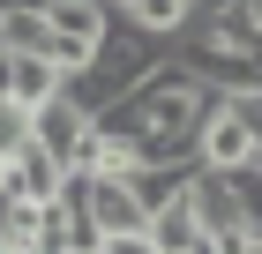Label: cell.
Returning <instances> with one entry per match:
<instances>
[{
	"instance_id": "2",
	"label": "cell",
	"mask_w": 262,
	"mask_h": 254,
	"mask_svg": "<svg viewBox=\"0 0 262 254\" xmlns=\"http://www.w3.org/2000/svg\"><path fill=\"white\" fill-rule=\"evenodd\" d=\"M105 30H113V8H98V0H45V60L60 75L98 53Z\"/></svg>"
},
{
	"instance_id": "11",
	"label": "cell",
	"mask_w": 262,
	"mask_h": 254,
	"mask_svg": "<svg viewBox=\"0 0 262 254\" xmlns=\"http://www.w3.org/2000/svg\"><path fill=\"white\" fill-rule=\"evenodd\" d=\"M217 105L240 120L247 135H255V150H262V90H217Z\"/></svg>"
},
{
	"instance_id": "4",
	"label": "cell",
	"mask_w": 262,
	"mask_h": 254,
	"mask_svg": "<svg viewBox=\"0 0 262 254\" xmlns=\"http://www.w3.org/2000/svg\"><path fill=\"white\" fill-rule=\"evenodd\" d=\"M247 157H262V150H255V135H247V127L225 112V105H210V112H202V127H195V165L232 172V165H247Z\"/></svg>"
},
{
	"instance_id": "14",
	"label": "cell",
	"mask_w": 262,
	"mask_h": 254,
	"mask_svg": "<svg viewBox=\"0 0 262 254\" xmlns=\"http://www.w3.org/2000/svg\"><path fill=\"white\" fill-rule=\"evenodd\" d=\"M98 254H158V239H150V232H105Z\"/></svg>"
},
{
	"instance_id": "3",
	"label": "cell",
	"mask_w": 262,
	"mask_h": 254,
	"mask_svg": "<svg viewBox=\"0 0 262 254\" xmlns=\"http://www.w3.org/2000/svg\"><path fill=\"white\" fill-rule=\"evenodd\" d=\"M82 217L98 224V239H105V232H142V224H150V210H142V195H135V179H120V172H90Z\"/></svg>"
},
{
	"instance_id": "16",
	"label": "cell",
	"mask_w": 262,
	"mask_h": 254,
	"mask_svg": "<svg viewBox=\"0 0 262 254\" xmlns=\"http://www.w3.org/2000/svg\"><path fill=\"white\" fill-rule=\"evenodd\" d=\"M247 8H255V22H262V0H247Z\"/></svg>"
},
{
	"instance_id": "15",
	"label": "cell",
	"mask_w": 262,
	"mask_h": 254,
	"mask_svg": "<svg viewBox=\"0 0 262 254\" xmlns=\"http://www.w3.org/2000/svg\"><path fill=\"white\" fill-rule=\"evenodd\" d=\"M98 8H113V15H120V8H127V0H98Z\"/></svg>"
},
{
	"instance_id": "5",
	"label": "cell",
	"mask_w": 262,
	"mask_h": 254,
	"mask_svg": "<svg viewBox=\"0 0 262 254\" xmlns=\"http://www.w3.org/2000/svg\"><path fill=\"white\" fill-rule=\"evenodd\" d=\"M60 179H68V165L53 150H38V142H23V150H8V195H30V202H53L60 195Z\"/></svg>"
},
{
	"instance_id": "9",
	"label": "cell",
	"mask_w": 262,
	"mask_h": 254,
	"mask_svg": "<svg viewBox=\"0 0 262 254\" xmlns=\"http://www.w3.org/2000/svg\"><path fill=\"white\" fill-rule=\"evenodd\" d=\"M0 53H45V8H0Z\"/></svg>"
},
{
	"instance_id": "10",
	"label": "cell",
	"mask_w": 262,
	"mask_h": 254,
	"mask_svg": "<svg viewBox=\"0 0 262 254\" xmlns=\"http://www.w3.org/2000/svg\"><path fill=\"white\" fill-rule=\"evenodd\" d=\"M225 187H232V210H240V224H262V157L232 165V172H225Z\"/></svg>"
},
{
	"instance_id": "13",
	"label": "cell",
	"mask_w": 262,
	"mask_h": 254,
	"mask_svg": "<svg viewBox=\"0 0 262 254\" xmlns=\"http://www.w3.org/2000/svg\"><path fill=\"white\" fill-rule=\"evenodd\" d=\"M23 142H30V112H23L15 98H0V157L23 150Z\"/></svg>"
},
{
	"instance_id": "1",
	"label": "cell",
	"mask_w": 262,
	"mask_h": 254,
	"mask_svg": "<svg viewBox=\"0 0 262 254\" xmlns=\"http://www.w3.org/2000/svg\"><path fill=\"white\" fill-rule=\"evenodd\" d=\"M158 60H165V38H142L135 22L120 15V30H105V45L82 60V67H68V82H60V90L82 105V112H105V105H113V98H127V90H135V82L150 75Z\"/></svg>"
},
{
	"instance_id": "12",
	"label": "cell",
	"mask_w": 262,
	"mask_h": 254,
	"mask_svg": "<svg viewBox=\"0 0 262 254\" xmlns=\"http://www.w3.org/2000/svg\"><path fill=\"white\" fill-rule=\"evenodd\" d=\"M202 254H262V224H225L202 239Z\"/></svg>"
},
{
	"instance_id": "6",
	"label": "cell",
	"mask_w": 262,
	"mask_h": 254,
	"mask_svg": "<svg viewBox=\"0 0 262 254\" xmlns=\"http://www.w3.org/2000/svg\"><path fill=\"white\" fill-rule=\"evenodd\" d=\"M82 127H90V112H82L68 90H60V98H45V105H30V142H38V150H53L60 165H68V150H75Z\"/></svg>"
},
{
	"instance_id": "7",
	"label": "cell",
	"mask_w": 262,
	"mask_h": 254,
	"mask_svg": "<svg viewBox=\"0 0 262 254\" xmlns=\"http://www.w3.org/2000/svg\"><path fill=\"white\" fill-rule=\"evenodd\" d=\"M142 232L158 239V254H172V247H202V217H195V195H172V202H158Z\"/></svg>"
},
{
	"instance_id": "8",
	"label": "cell",
	"mask_w": 262,
	"mask_h": 254,
	"mask_svg": "<svg viewBox=\"0 0 262 254\" xmlns=\"http://www.w3.org/2000/svg\"><path fill=\"white\" fill-rule=\"evenodd\" d=\"M120 15L135 22L142 38H165V45H172V38L187 30V22H195V8H187V0H127Z\"/></svg>"
}]
</instances>
